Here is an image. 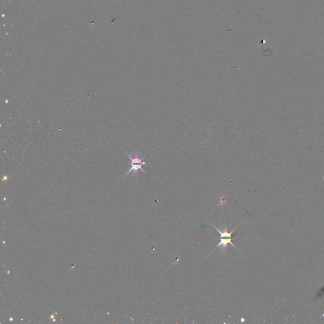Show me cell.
<instances>
[{
    "label": "cell",
    "mask_w": 324,
    "mask_h": 324,
    "mask_svg": "<svg viewBox=\"0 0 324 324\" xmlns=\"http://www.w3.org/2000/svg\"><path fill=\"white\" fill-rule=\"evenodd\" d=\"M124 153L126 154L127 156H128L129 157V158L130 159V161H131V163H130V165H131V167L130 168V170L127 171V172L126 173V174L124 175V177H126L127 174H129L130 172H131V171H134V172L135 173H137L139 170H142L143 172L146 173V171L143 170V168H142V165H145L146 164V163L145 161H144L143 160V158H140V155H139L138 153H136V154L135 155V156L134 157H132L129 154H128L127 153H126V152L125 151Z\"/></svg>",
    "instance_id": "obj_1"
},
{
    "label": "cell",
    "mask_w": 324,
    "mask_h": 324,
    "mask_svg": "<svg viewBox=\"0 0 324 324\" xmlns=\"http://www.w3.org/2000/svg\"><path fill=\"white\" fill-rule=\"evenodd\" d=\"M232 239H233V238H227V239H223V238L220 237V242H219L218 244L217 245V246L216 247L215 249H217V247H219V246H222V248L224 250H225V249L227 248V245L228 244H231L232 246H233L234 247H235V248H236V247L233 244V243H232Z\"/></svg>",
    "instance_id": "obj_2"
},
{
    "label": "cell",
    "mask_w": 324,
    "mask_h": 324,
    "mask_svg": "<svg viewBox=\"0 0 324 324\" xmlns=\"http://www.w3.org/2000/svg\"><path fill=\"white\" fill-rule=\"evenodd\" d=\"M212 225H213V227H215V229H216V230H217V231L218 232V233H219V234H220V237H227V238H232V234H233V232H234V230H233V231H232V232H231V233H228V232H227V227H225V228H224V232H221V231H220V230H219L218 228H217V227H215V225H213V224H212Z\"/></svg>",
    "instance_id": "obj_3"
}]
</instances>
